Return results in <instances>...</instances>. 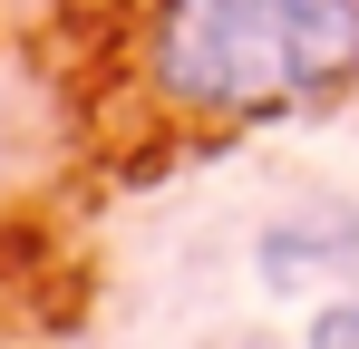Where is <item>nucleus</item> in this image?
Wrapping results in <instances>:
<instances>
[{"label": "nucleus", "mask_w": 359, "mask_h": 349, "mask_svg": "<svg viewBox=\"0 0 359 349\" xmlns=\"http://www.w3.org/2000/svg\"><path fill=\"white\" fill-rule=\"evenodd\" d=\"M146 78L194 116H262L359 78V0H156Z\"/></svg>", "instance_id": "obj_1"}, {"label": "nucleus", "mask_w": 359, "mask_h": 349, "mask_svg": "<svg viewBox=\"0 0 359 349\" xmlns=\"http://www.w3.org/2000/svg\"><path fill=\"white\" fill-rule=\"evenodd\" d=\"M320 262H359V214H330V224H272L262 233V282L301 291Z\"/></svg>", "instance_id": "obj_2"}, {"label": "nucleus", "mask_w": 359, "mask_h": 349, "mask_svg": "<svg viewBox=\"0 0 359 349\" xmlns=\"http://www.w3.org/2000/svg\"><path fill=\"white\" fill-rule=\"evenodd\" d=\"M311 349H359V291H330L311 310Z\"/></svg>", "instance_id": "obj_3"}]
</instances>
